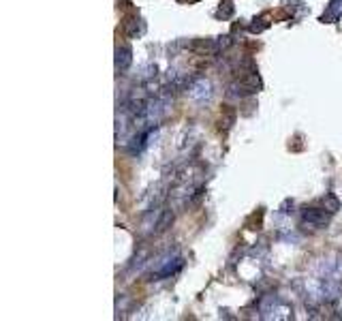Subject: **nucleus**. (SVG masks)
I'll list each match as a JSON object with an SVG mask.
<instances>
[{
	"label": "nucleus",
	"mask_w": 342,
	"mask_h": 321,
	"mask_svg": "<svg viewBox=\"0 0 342 321\" xmlns=\"http://www.w3.org/2000/svg\"><path fill=\"white\" fill-rule=\"evenodd\" d=\"M188 97L197 105H205L212 99V84L207 79H197L195 84L188 88Z\"/></svg>",
	"instance_id": "f257e3e1"
},
{
	"label": "nucleus",
	"mask_w": 342,
	"mask_h": 321,
	"mask_svg": "<svg viewBox=\"0 0 342 321\" xmlns=\"http://www.w3.org/2000/svg\"><path fill=\"white\" fill-rule=\"evenodd\" d=\"M133 62V52L129 45H122L116 50V71L118 73H122V71H126Z\"/></svg>",
	"instance_id": "f03ea898"
},
{
	"label": "nucleus",
	"mask_w": 342,
	"mask_h": 321,
	"mask_svg": "<svg viewBox=\"0 0 342 321\" xmlns=\"http://www.w3.org/2000/svg\"><path fill=\"white\" fill-rule=\"evenodd\" d=\"M263 313H267L265 315L267 319H289L291 317V308L287 304H283V302H278L276 298H272V308H270V311H263Z\"/></svg>",
	"instance_id": "7ed1b4c3"
},
{
	"label": "nucleus",
	"mask_w": 342,
	"mask_h": 321,
	"mask_svg": "<svg viewBox=\"0 0 342 321\" xmlns=\"http://www.w3.org/2000/svg\"><path fill=\"white\" fill-rule=\"evenodd\" d=\"M304 223L310 225V227H323V225L327 223V214L325 210H308L304 212Z\"/></svg>",
	"instance_id": "20e7f679"
},
{
	"label": "nucleus",
	"mask_w": 342,
	"mask_h": 321,
	"mask_svg": "<svg viewBox=\"0 0 342 321\" xmlns=\"http://www.w3.org/2000/svg\"><path fill=\"white\" fill-rule=\"evenodd\" d=\"M340 15H342V0H332V5H329L327 11L323 13V22L332 24V22H336Z\"/></svg>",
	"instance_id": "39448f33"
},
{
	"label": "nucleus",
	"mask_w": 342,
	"mask_h": 321,
	"mask_svg": "<svg viewBox=\"0 0 342 321\" xmlns=\"http://www.w3.org/2000/svg\"><path fill=\"white\" fill-rule=\"evenodd\" d=\"M323 206H325L327 212H336V210H338V199L332 197V195H327V197L323 199Z\"/></svg>",
	"instance_id": "423d86ee"
},
{
	"label": "nucleus",
	"mask_w": 342,
	"mask_h": 321,
	"mask_svg": "<svg viewBox=\"0 0 342 321\" xmlns=\"http://www.w3.org/2000/svg\"><path fill=\"white\" fill-rule=\"evenodd\" d=\"M231 13H233V5L231 3H225V7L218 9V15H223V17H231Z\"/></svg>",
	"instance_id": "0eeeda50"
},
{
	"label": "nucleus",
	"mask_w": 342,
	"mask_h": 321,
	"mask_svg": "<svg viewBox=\"0 0 342 321\" xmlns=\"http://www.w3.org/2000/svg\"><path fill=\"white\" fill-rule=\"evenodd\" d=\"M267 28V22L263 19V24H252V26H250V30L252 32H261V30H265Z\"/></svg>",
	"instance_id": "6e6552de"
}]
</instances>
